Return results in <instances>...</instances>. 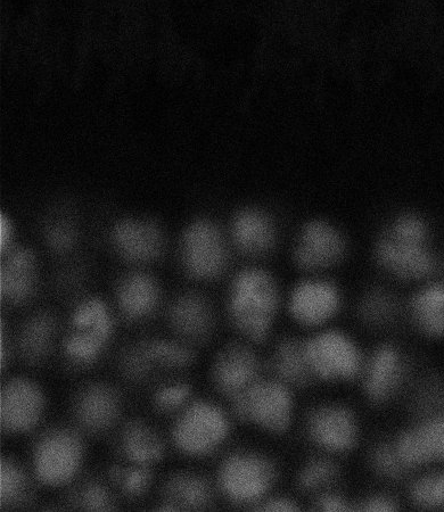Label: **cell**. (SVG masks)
<instances>
[{
    "mask_svg": "<svg viewBox=\"0 0 444 512\" xmlns=\"http://www.w3.org/2000/svg\"><path fill=\"white\" fill-rule=\"evenodd\" d=\"M273 279L260 270H246L235 279L229 296L230 318L243 336L261 343L268 337L277 312Z\"/></svg>",
    "mask_w": 444,
    "mask_h": 512,
    "instance_id": "6da1fadb",
    "label": "cell"
},
{
    "mask_svg": "<svg viewBox=\"0 0 444 512\" xmlns=\"http://www.w3.org/2000/svg\"><path fill=\"white\" fill-rule=\"evenodd\" d=\"M425 242L423 222L415 217L401 218L378 246V260L386 270L400 278H423L433 269V258Z\"/></svg>",
    "mask_w": 444,
    "mask_h": 512,
    "instance_id": "7a4b0ae2",
    "label": "cell"
},
{
    "mask_svg": "<svg viewBox=\"0 0 444 512\" xmlns=\"http://www.w3.org/2000/svg\"><path fill=\"white\" fill-rule=\"evenodd\" d=\"M114 330L112 313L103 301L90 299L73 311L64 340L65 357L72 365H93L108 348Z\"/></svg>",
    "mask_w": 444,
    "mask_h": 512,
    "instance_id": "3957f363",
    "label": "cell"
},
{
    "mask_svg": "<svg viewBox=\"0 0 444 512\" xmlns=\"http://www.w3.org/2000/svg\"><path fill=\"white\" fill-rule=\"evenodd\" d=\"M229 434V420L215 404L189 403L179 412L172 439L177 449L189 457H207L221 447Z\"/></svg>",
    "mask_w": 444,
    "mask_h": 512,
    "instance_id": "277c9868",
    "label": "cell"
},
{
    "mask_svg": "<svg viewBox=\"0 0 444 512\" xmlns=\"http://www.w3.org/2000/svg\"><path fill=\"white\" fill-rule=\"evenodd\" d=\"M275 480V466L267 458L252 452L232 454L219 470L222 493L240 506L260 505Z\"/></svg>",
    "mask_w": 444,
    "mask_h": 512,
    "instance_id": "5b68a950",
    "label": "cell"
},
{
    "mask_svg": "<svg viewBox=\"0 0 444 512\" xmlns=\"http://www.w3.org/2000/svg\"><path fill=\"white\" fill-rule=\"evenodd\" d=\"M233 408L238 419L268 433L282 434L292 423L293 399L282 382L254 383L233 400Z\"/></svg>",
    "mask_w": 444,
    "mask_h": 512,
    "instance_id": "8992f818",
    "label": "cell"
},
{
    "mask_svg": "<svg viewBox=\"0 0 444 512\" xmlns=\"http://www.w3.org/2000/svg\"><path fill=\"white\" fill-rule=\"evenodd\" d=\"M85 447L80 436L67 428L47 432L34 450L37 480L49 487L69 484L84 462Z\"/></svg>",
    "mask_w": 444,
    "mask_h": 512,
    "instance_id": "52a82bcc",
    "label": "cell"
},
{
    "mask_svg": "<svg viewBox=\"0 0 444 512\" xmlns=\"http://www.w3.org/2000/svg\"><path fill=\"white\" fill-rule=\"evenodd\" d=\"M306 344L312 375L327 382H345L363 373L364 361L349 337L336 332L320 334Z\"/></svg>",
    "mask_w": 444,
    "mask_h": 512,
    "instance_id": "ba28073f",
    "label": "cell"
},
{
    "mask_svg": "<svg viewBox=\"0 0 444 512\" xmlns=\"http://www.w3.org/2000/svg\"><path fill=\"white\" fill-rule=\"evenodd\" d=\"M45 408V394L37 383L28 378H12L0 393V425L7 434L29 433L43 419Z\"/></svg>",
    "mask_w": 444,
    "mask_h": 512,
    "instance_id": "9c48e42d",
    "label": "cell"
},
{
    "mask_svg": "<svg viewBox=\"0 0 444 512\" xmlns=\"http://www.w3.org/2000/svg\"><path fill=\"white\" fill-rule=\"evenodd\" d=\"M182 259L189 275L209 280L218 277L227 263V252L219 230L209 221H196L183 237Z\"/></svg>",
    "mask_w": 444,
    "mask_h": 512,
    "instance_id": "30bf717a",
    "label": "cell"
},
{
    "mask_svg": "<svg viewBox=\"0 0 444 512\" xmlns=\"http://www.w3.org/2000/svg\"><path fill=\"white\" fill-rule=\"evenodd\" d=\"M194 355L184 343L150 340L129 349L121 362L125 374L134 381H143L154 371L179 370L191 365Z\"/></svg>",
    "mask_w": 444,
    "mask_h": 512,
    "instance_id": "8fae6325",
    "label": "cell"
},
{
    "mask_svg": "<svg viewBox=\"0 0 444 512\" xmlns=\"http://www.w3.org/2000/svg\"><path fill=\"white\" fill-rule=\"evenodd\" d=\"M307 431L312 442L333 453L348 452L358 442L359 428L355 415L336 404H328L312 412Z\"/></svg>",
    "mask_w": 444,
    "mask_h": 512,
    "instance_id": "7c38bea8",
    "label": "cell"
},
{
    "mask_svg": "<svg viewBox=\"0 0 444 512\" xmlns=\"http://www.w3.org/2000/svg\"><path fill=\"white\" fill-rule=\"evenodd\" d=\"M259 362L256 354L242 344H230L217 355L212 379L217 390L234 400L259 381Z\"/></svg>",
    "mask_w": 444,
    "mask_h": 512,
    "instance_id": "4fadbf2b",
    "label": "cell"
},
{
    "mask_svg": "<svg viewBox=\"0 0 444 512\" xmlns=\"http://www.w3.org/2000/svg\"><path fill=\"white\" fill-rule=\"evenodd\" d=\"M73 412L80 426L86 431L98 434L106 432L120 416V395L109 384H90L77 395Z\"/></svg>",
    "mask_w": 444,
    "mask_h": 512,
    "instance_id": "5bb4252c",
    "label": "cell"
},
{
    "mask_svg": "<svg viewBox=\"0 0 444 512\" xmlns=\"http://www.w3.org/2000/svg\"><path fill=\"white\" fill-rule=\"evenodd\" d=\"M394 445L407 469L444 462V416L408 429Z\"/></svg>",
    "mask_w": 444,
    "mask_h": 512,
    "instance_id": "9a60e30c",
    "label": "cell"
},
{
    "mask_svg": "<svg viewBox=\"0 0 444 512\" xmlns=\"http://www.w3.org/2000/svg\"><path fill=\"white\" fill-rule=\"evenodd\" d=\"M363 373L367 398L382 404L390 401L404 383L405 361L396 349L383 346L368 360Z\"/></svg>",
    "mask_w": 444,
    "mask_h": 512,
    "instance_id": "2e32d148",
    "label": "cell"
},
{
    "mask_svg": "<svg viewBox=\"0 0 444 512\" xmlns=\"http://www.w3.org/2000/svg\"><path fill=\"white\" fill-rule=\"evenodd\" d=\"M112 242L129 261L147 262L159 258L164 237L158 225L148 220L128 219L113 229Z\"/></svg>",
    "mask_w": 444,
    "mask_h": 512,
    "instance_id": "e0dca14e",
    "label": "cell"
},
{
    "mask_svg": "<svg viewBox=\"0 0 444 512\" xmlns=\"http://www.w3.org/2000/svg\"><path fill=\"white\" fill-rule=\"evenodd\" d=\"M0 268V294L12 304L31 299L37 288L38 270L34 253L28 250L8 252Z\"/></svg>",
    "mask_w": 444,
    "mask_h": 512,
    "instance_id": "ac0fdd59",
    "label": "cell"
},
{
    "mask_svg": "<svg viewBox=\"0 0 444 512\" xmlns=\"http://www.w3.org/2000/svg\"><path fill=\"white\" fill-rule=\"evenodd\" d=\"M339 305V293L332 285L310 282L295 289L291 299V312L302 325L318 326L331 319Z\"/></svg>",
    "mask_w": 444,
    "mask_h": 512,
    "instance_id": "d6986e66",
    "label": "cell"
},
{
    "mask_svg": "<svg viewBox=\"0 0 444 512\" xmlns=\"http://www.w3.org/2000/svg\"><path fill=\"white\" fill-rule=\"evenodd\" d=\"M170 324L176 334L186 342L207 341L213 330L210 305L197 294H185L172 305Z\"/></svg>",
    "mask_w": 444,
    "mask_h": 512,
    "instance_id": "ffe728a7",
    "label": "cell"
},
{
    "mask_svg": "<svg viewBox=\"0 0 444 512\" xmlns=\"http://www.w3.org/2000/svg\"><path fill=\"white\" fill-rule=\"evenodd\" d=\"M162 511H202L210 508L213 495L207 481L200 475H172L163 487Z\"/></svg>",
    "mask_w": 444,
    "mask_h": 512,
    "instance_id": "44dd1931",
    "label": "cell"
},
{
    "mask_svg": "<svg viewBox=\"0 0 444 512\" xmlns=\"http://www.w3.org/2000/svg\"><path fill=\"white\" fill-rule=\"evenodd\" d=\"M343 243L336 231L325 224H312L303 231L296 260L306 269H322L341 258Z\"/></svg>",
    "mask_w": 444,
    "mask_h": 512,
    "instance_id": "7402d4cb",
    "label": "cell"
},
{
    "mask_svg": "<svg viewBox=\"0 0 444 512\" xmlns=\"http://www.w3.org/2000/svg\"><path fill=\"white\" fill-rule=\"evenodd\" d=\"M117 300L122 315L130 321H141L153 315L160 302V288L144 274L123 278L118 285Z\"/></svg>",
    "mask_w": 444,
    "mask_h": 512,
    "instance_id": "603a6c76",
    "label": "cell"
},
{
    "mask_svg": "<svg viewBox=\"0 0 444 512\" xmlns=\"http://www.w3.org/2000/svg\"><path fill=\"white\" fill-rule=\"evenodd\" d=\"M119 448L129 464L150 467L164 456V444L160 435L141 420L131 421L123 429Z\"/></svg>",
    "mask_w": 444,
    "mask_h": 512,
    "instance_id": "cb8c5ba5",
    "label": "cell"
},
{
    "mask_svg": "<svg viewBox=\"0 0 444 512\" xmlns=\"http://www.w3.org/2000/svg\"><path fill=\"white\" fill-rule=\"evenodd\" d=\"M57 334L56 321L47 313H40L26 322L19 336V351L30 365H40L52 354Z\"/></svg>",
    "mask_w": 444,
    "mask_h": 512,
    "instance_id": "d4e9b609",
    "label": "cell"
},
{
    "mask_svg": "<svg viewBox=\"0 0 444 512\" xmlns=\"http://www.w3.org/2000/svg\"><path fill=\"white\" fill-rule=\"evenodd\" d=\"M233 234L238 247L249 254L265 253L274 243L273 225L258 211L238 214L234 220Z\"/></svg>",
    "mask_w": 444,
    "mask_h": 512,
    "instance_id": "484cf974",
    "label": "cell"
},
{
    "mask_svg": "<svg viewBox=\"0 0 444 512\" xmlns=\"http://www.w3.org/2000/svg\"><path fill=\"white\" fill-rule=\"evenodd\" d=\"M273 367L279 382L295 386L307 385L312 375L306 344L287 340L278 345Z\"/></svg>",
    "mask_w": 444,
    "mask_h": 512,
    "instance_id": "4316f807",
    "label": "cell"
},
{
    "mask_svg": "<svg viewBox=\"0 0 444 512\" xmlns=\"http://www.w3.org/2000/svg\"><path fill=\"white\" fill-rule=\"evenodd\" d=\"M411 311L423 334L434 338L444 336V284L425 288L415 297Z\"/></svg>",
    "mask_w": 444,
    "mask_h": 512,
    "instance_id": "83f0119b",
    "label": "cell"
},
{
    "mask_svg": "<svg viewBox=\"0 0 444 512\" xmlns=\"http://www.w3.org/2000/svg\"><path fill=\"white\" fill-rule=\"evenodd\" d=\"M31 499L28 476L11 458L0 461V503L7 509L27 506Z\"/></svg>",
    "mask_w": 444,
    "mask_h": 512,
    "instance_id": "f1b7e54d",
    "label": "cell"
},
{
    "mask_svg": "<svg viewBox=\"0 0 444 512\" xmlns=\"http://www.w3.org/2000/svg\"><path fill=\"white\" fill-rule=\"evenodd\" d=\"M410 499L422 510L444 509V472L426 474L411 486Z\"/></svg>",
    "mask_w": 444,
    "mask_h": 512,
    "instance_id": "f546056e",
    "label": "cell"
},
{
    "mask_svg": "<svg viewBox=\"0 0 444 512\" xmlns=\"http://www.w3.org/2000/svg\"><path fill=\"white\" fill-rule=\"evenodd\" d=\"M111 477L120 491L130 498L142 497L152 483L150 467L142 465L129 464L126 467H114Z\"/></svg>",
    "mask_w": 444,
    "mask_h": 512,
    "instance_id": "4dcf8cb0",
    "label": "cell"
},
{
    "mask_svg": "<svg viewBox=\"0 0 444 512\" xmlns=\"http://www.w3.org/2000/svg\"><path fill=\"white\" fill-rule=\"evenodd\" d=\"M336 477L337 469L331 461L316 459L303 466L298 483L303 491L323 492L336 481Z\"/></svg>",
    "mask_w": 444,
    "mask_h": 512,
    "instance_id": "1f68e13d",
    "label": "cell"
},
{
    "mask_svg": "<svg viewBox=\"0 0 444 512\" xmlns=\"http://www.w3.org/2000/svg\"><path fill=\"white\" fill-rule=\"evenodd\" d=\"M192 390L182 382L164 384L155 391L154 407L162 414H174L183 411L191 400Z\"/></svg>",
    "mask_w": 444,
    "mask_h": 512,
    "instance_id": "d6a6232c",
    "label": "cell"
},
{
    "mask_svg": "<svg viewBox=\"0 0 444 512\" xmlns=\"http://www.w3.org/2000/svg\"><path fill=\"white\" fill-rule=\"evenodd\" d=\"M370 466L386 480H398L407 467L394 444H380L370 453Z\"/></svg>",
    "mask_w": 444,
    "mask_h": 512,
    "instance_id": "836d02e7",
    "label": "cell"
},
{
    "mask_svg": "<svg viewBox=\"0 0 444 512\" xmlns=\"http://www.w3.org/2000/svg\"><path fill=\"white\" fill-rule=\"evenodd\" d=\"M74 508L85 511H111L115 503L111 493L100 483L90 482L80 487L71 499Z\"/></svg>",
    "mask_w": 444,
    "mask_h": 512,
    "instance_id": "e575fe53",
    "label": "cell"
},
{
    "mask_svg": "<svg viewBox=\"0 0 444 512\" xmlns=\"http://www.w3.org/2000/svg\"><path fill=\"white\" fill-rule=\"evenodd\" d=\"M394 304L390 297L382 292L372 293L363 303L361 313L370 325L383 326L389 324L394 316Z\"/></svg>",
    "mask_w": 444,
    "mask_h": 512,
    "instance_id": "d590c367",
    "label": "cell"
},
{
    "mask_svg": "<svg viewBox=\"0 0 444 512\" xmlns=\"http://www.w3.org/2000/svg\"><path fill=\"white\" fill-rule=\"evenodd\" d=\"M47 241L54 251L68 252L76 244V230L67 221H55L47 228Z\"/></svg>",
    "mask_w": 444,
    "mask_h": 512,
    "instance_id": "8d00e7d4",
    "label": "cell"
},
{
    "mask_svg": "<svg viewBox=\"0 0 444 512\" xmlns=\"http://www.w3.org/2000/svg\"><path fill=\"white\" fill-rule=\"evenodd\" d=\"M356 509L365 512H392L398 509V505L388 495L375 494L361 501Z\"/></svg>",
    "mask_w": 444,
    "mask_h": 512,
    "instance_id": "74e56055",
    "label": "cell"
},
{
    "mask_svg": "<svg viewBox=\"0 0 444 512\" xmlns=\"http://www.w3.org/2000/svg\"><path fill=\"white\" fill-rule=\"evenodd\" d=\"M315 509L324 512H345L351 511L350 503L334 493H324L316 501Z\"/></svg>",
    "mask_w": 444,
    "mask_h": 512,
    "instance_id": "f35d334b",
    "label": "cell"
},
{
    "mask_svg": "<svg viewBox=\"0 0 444 512\" xmlns=\"http://www.w3.org/2000/svg\"><path fill=\"white\" fill-rule=\"evenodd\" d=\"M13 241L14 226L11 219L2 213V216H0V250H2V253L10 252Z\"/></svg>",
    "mask_w": 444,
    "mask_h": 512,
    "instance_id": "ab89813d",
    "label": "cell"
},
{
    "mask_svg": "<svg viewBox=\"0 0 444 512\" xmlns=\"http://www.w3.org/2000/svg\"><path fill=\"white\" fill-rule=\"evenodd\" d=\"M260 511H269V512H292L298 511V506L289 499L285 498H276V499H268L262 501L260 505L257 507Z\"/></svg>",
    "mask_w": 444,
    "mask_h": 512,
    "instance_id": "60d3db41",
    "label": "cell"
},
{
    "mask_svg": "<svg viewBox=\"0 0 444 512\" xmlns=\"http://www.w3.org/2000/svg\"><path fill=\"white\" fill-rule=\"evenodd\" d=\"M11 342L8 335L5 333V326L2 324V332H0V363L2 367L7 365L11 358Z\"/></svg>",
    "mask_w": 444,
    "mask_h": 512,
    "instance_id": "b9f144b4",
    "label": "cell"
}]
</instances>
